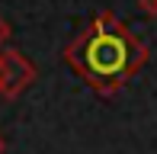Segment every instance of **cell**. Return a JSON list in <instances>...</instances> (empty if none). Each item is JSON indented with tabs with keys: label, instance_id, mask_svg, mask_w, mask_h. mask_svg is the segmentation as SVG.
<instances>
[{
	"label": "cell",
	"instance_id": "1",
	"mask_svg": "<svg viewBox=\"0 0 157 154\" xmlns=\"http://www.w3.org/2000/svg\"><path fill=\"white\" fill-rule=\"evenodd\" d=\"M64 64L74 67L99 96H116L147 64V45L116 13H99L64 48Z\"/></svg>",
	"mask_w": 157,
	"mask_h": 154
},
{
	"label": "cell",
	"instance_id": "2",
	"mask_svg": "<svg viewBox=\"0 0 157 154\" xmlns=\"http://www.w3.org/2000/svg\"><path fill=\"white\" fill-rule=\"evenodd\" d=\"M35 64L16 48H0V96L3 100H19V93L32 87Z\"/></svg>",
	"mask_w": 157,
	"mask_h": 154
},
{
	"label": "cell",
	"instance_id": "3",
	"mask_svg": "<svg viewBox=\"0 0 157 154\" xmlns=\"http://www.w3.org/2000/svg\"><path fill=\"white\" fill-rule=\"evenodd\" d=\"M10 32H13V29L6 26V19L0 16V48H6V42H10Z\"/></svg>",
	"mask_w": 157,
	"mask_h": 154
},
{
	"label": "cell",
	"instance_id": "4",
	"mask_svg": "<svg viewBox=\"0 0 157 154\" xmlns=\"http://www.w3.org/2000/svg\"><path fill=\"white\" fill-rule=\"evenodd\" d=\"M138 3H141V10L147 16H157V0H138Z\"/></svg>",
	"mask_w": 157,
	"mask_h": 154
},
{
	"label": "cell",
	"instance_id": "5",
	"mask_svg": "<svg viewBox=\"0 0 157 154\" xmlns=\"http://www.w3.org/2000/svg\"><path fill=\"white\" fill-rule=\"evenodd\" d=\"M6 151V141H3V135H0V154H3Z\"/></svg>",
	"mask_w": 157,
	"mask_h": 154
}]
</instances>
